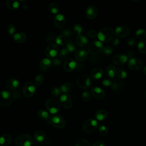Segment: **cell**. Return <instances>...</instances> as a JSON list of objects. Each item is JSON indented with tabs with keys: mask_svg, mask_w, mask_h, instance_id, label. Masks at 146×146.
<instances>
[{
	"mask_svg": "<svg viewBox=\"0 0 146 146\" xmlns=\"http://www.w3.org/2000/svg\"><path fill=\"white\" fill-rule=\"evenodd\" d=\"M7 87L10 90H15L19 86V81L15 78H10L7 83Z\"/></svg>",
	"mask_w": 146,
	"mask_h": 146,
	"instance_id": "484cf974",
	"label": "cell"
},
{
	"mask_svg": "<svg viewBox=\"0 0 146 146\" xmlns=\"http://www.w3.org/2000/svg\"><path fill=\"white\" fill-rule=\"evenodd\" d=\"M45 138V134L43 131L41 130H38L34 134V139L38 143H42L43 141Z\"/></svg>",
	"mask_w": 146,
	"mask_h": 146,
	"instance_id": "f546056e",
	"label": "cell"
},
{
	"mask_svg": "<svg viewBox=\"0 0 146 146\" xmlns=\"http://www.w3.org/2000/svg\"><path fill=\"white\" fill-rule=\"evenodd\" d=\"M76 62L72 58L67 59L63 63L64 70L68 72L73 71L76 67Z\"/></svg>",
	"mask_w": 146,
	"mask_h": 146,
	"instance_id": "4fadbf2b",
	"label": "cell"
},
{
	"mask_svg": "<svg viewBox=\"0 0 146 146\" xmlns=\"http://www.w3.org/2000/svg\"><path fill=\"white\" fill-rule=\"evenodd\" d=\"M115 33L117 38L125 37L129 34V29L127 26H119L115 29Z\"/></svg>",
	"mask_w": 146,
	"mask_h": 146,
	"instance_id": "9a60e30c",
	"label": "cell"
},
{
	"mask_svg": "<svg viewBox=\"0 0 146 146\" xmlns=\"http://www.w3.org/2000/svg\"><path fill=\"white\" fill-rule=\"evenodd\" d=\"M111 86L112 90L113 92L116 93H119L123 90L125 84L124 82H123L121 79H116L112 82V84Z\"/></svg>",
	"mask_w": 146,
	"mask_h": 146,
	"instance_id": "5bb4252c",
	"label": "cell"
},
{
	"mask_svg": "<svg viewBox=\"0 0 146 146\" xmlns=\"http://www.w3.org/2000/svg\"><path fill=\"white\" fill-rule=\"evenodd\" d=\"M90 75L92 79H99L103 75V70L101 67H95L91 70Z\"/></svg>",
	"mask_w": 146,
	"mask_h": 146,
	"instance_id": "7402d4cb",
	"label": "cell"
},
{
	"mask_svg": "<svg viewBox=\"0 0 146 146\" xmlns=\"http://www.w3.org/2000/svg\"><path fill=\"white\" fill-rule=\"evenodd\" d=\"M60 88H59L58 87H53L51 90V94L52 96H55V97H58L60 94Z\"/></svg>",
	"mask_w": 146,
	"mask_h": 146,
	"instance_id": "f6af8a7d",
	"label": "cell"
},
{
	"mask_svg": "<svg viewBox=\"0 0 146 146\" xmlns=\"http://www.w3.org/2000/svg\"><path fill=\"white\" fill-rule=\"evenodd\" d=\"M92 146H106V145L102 141H98L94 143Z\"/></svg>",
	"mask_w": 146,
	"mask_h": 146,
	"instance_id": "9f6ffc18",
	"label": "cell"
},
{
	"mask_svg": "<svg viewBox=\"0 0 146 146\" xmlns=\"http://www.w3.org/2000/svg\"><path fill=\"white\" fill-rule=\"evenodd\" d=\"M102 84L103 86H106V87H108L110 86H112V81L108 79H105L103 80L102 82Z\"/></svg>",
	"mask_w": 146,
	"mask_h": 146,
	"instance_id": "681fc988",
	"label": "cell"
},
{
	"mask_svg": "<svg viewBox=\"0 0 146 146\" xmlns=\"http://www.w3.org/2000/svg\"><path fill=\"white\" fill-rule=\"evenodd\" d=\"M127 43L131 46H133L136 44V40L132 38H129L127 39Z\"/></svg>",
	"mask_w": 146,
	"mask_h": 146,
	"instance_id": "f5cc1de1",
	"label": "cell"
},
{
	"mask_svg": "<svg viewBox=\"0 0 146 146\" xmlns=\"http://www.w3.org/2000/svg\"><path fill=\"white\" fill-rule=\"evenodd\" d=\"M144 95H145V98H146V91H145V93H144Z\"/></svg>",
	"mask_w": 146,
	"mask_h": 146,
	"instance_id": "91938a15",
	"label": "cell"
},
{
	"mask_svg": "<svg viewBox=\"0 0 146 146\" xmlns=\"http://www.w3.org/2000/svg\"><path fill=\"white\" fill-rule=\"evenodd\" d=\"M12 141V136L8 133H5L0 136V145L8 146Z\"/></svg>",
	"mask_w": 146,
	"mask_h": 146,
	"instance_id": "44dd1931",
	"label": "cell"
},
{
	"mask_svg": "<svg viewBox=\"0 0 146 146\" xmlns=\"http://www.w3.org/2000/svg\"><path fill=\"white\" fill-rule=\"evenodd\" d=\"M54 65L58 66H60L62 63V60H60L59 58H54L52 61Z\"/></svg>",
	"mask_w": 146,
	"mask_h": 146,
	"instance_id": "db71d44e",
	"label": "cell"
},
{
	"mask_svg": "<svg viewBox=\"0 0 146 146\" xmlns=\"http://www.w3.org/2000/svg\"><path fill=\"white\" fill-rule=\"evenodd\" d=\"M22 91L24 96L26 97H31L35 92V86L33 83L27 82L23 86Z\"/></svg>",
	"mask_w": 146,
	"mask_h": 146,
	"instance_id": "30bf717a",
	"label": "cell"
},
{
	"mask_svg": "<svg viewBox=\"0 0 146 146\" xmlns=\"http://www.w3.org/2000/svg\"><path fill=\"white\" fill-rule=\"evenodd\" d=\"M13 95L7 91H0V106L5 107L9 106L12 102Z\"/></svg>",
	"mask_w": 146,
	"mask_h": 146,
	"instance_id": "52a82bcc",
	"label": "cell"
},
{
	"mask_svg": "<svg viewBox=\"0 0 146 146\" xmlns=\"http://www.w3.org/2000/svg\"><path fill=\"white\" fill-rule=\"evenodd\" d=\"M48 10L51 13L56 14L59 11V6L57 3L55 2H51L48 6Z\"/></svg>",
	"mask_w": 146,
	"mask_h": 146,
	"instance_id": "d6a6232c",
	"label": "cell"
},
{
	"mask_svg": "<svg viewBox=\"0 0 146 146\" xmlns=\"http://www.w3.org/2000/svg\"><path fill=\"white\" fill-rule=\"evenodd\" d=\"M91 94L92 96L97 99H103L105 97V92L99 87H94L91 88Z\"/></svg>",
	"mask_w": 146,
	"mask_h": 146,
	"instance_id": "ac0fdd59",
	"label": "cell"
},
{
	"mask_svg": "<svg viewBox=\"0 0 146 146\" xmlns=\"http://www.w3.org/2000/svg\"><path fill=\"white\" fill-rule=\"evenodd\" d=\"M15 146H31L32 144V139L27 133L19 135L15 141Z\"/></svg>",
	"mask_w": 146,
	"mask_h": 146,
	"instance_id": "8992f818",
	"label": "cell"
},
{
	"mask_svg": "<svg viewBox=\"0 0 146 146\" xmlns=\"http://www.w3.org/2000/svg\"><path fill=\"white\" fill-rule=\"evenodd\" d=\"M59 101L62 106L66 109L71 108L72 106V98L68 94L62 95L59 98Z\"/></svg>",
	"mask_w": 146,
	"mask_h": 146,
	"instance_id": "7c38bea8",
	"label": "cell"
},
{
	"mask_svg": "<svg viewBox=\"0 0 146 146\" xmlns=\"http://www.w3.org/2000/svg\"><path fill=\"white\" fill-rule=\"evenodd\" d=\"M106 74L110 78H114L117 75L116 68L112 65L108 66L106 68Z\"/></svg>",
	"mask_w": 146,
	"mask_h": 146,
	"instance_id": "d4e9b609",
	"label": "cell"
},
{
	"mask_svg": "<svg viewBox=\"0 0 146 146\" xmlns=\"http://www.w3.org/2000/svg\"><path fill=\"white\" fill-rule=\"evenodd\" d=\"M111 41V44L113 46H116L119 43V39L117 36L113 37V38L112 39V40Z\"/></svg>",
	"mask_w": 146,
	"mask_h": 146,
	"instance_id": "f907efd6",
	"label": "cell"
},
{
	"mask_svg": "<svg viewBox=\"0 0 146 146\" xmlns=\"http://www.w3.org/2000/svg\"><path fill=\"white\" fill-rule=\"evenodd\" d=\"M103 44L99 40H94L91 42L87 47L88 51L92 55H95L99 53L103 50Z\"/></svg>",
	"mask_w": 146,
	"mask_h": 146,
	"instance_id": "ba28073f",
	"label": "cell"
},
{
	"mask_svg": "<svg viewBox=\"0 0 146 146\" xmlns=\"http://www.w3.org/2000/svg\"><path fill=\"white\" fill-rule=\"evenodd\" d=\"M99 132L102 135H106L108 133V129L103 125H102L99 128Z\"/></svg>",
	"mask_w": 146,
	"mask_h": 146,
	"instance_id": "7dc6e473",
	"label": "cell"
},
{
	"mask_svg": "<svg viewBox=\"0 0 146 146\" xmlns=\"http://www.w3.org/2000/svg\"><path fill=\"white\" fill-rule=\"evenodd\" d=\"M77 85L82 89H88L92 85V80L91 78L86 74H81L79 75L76 80Z\"/></svg>",
	"mask_w": 146,
	"mask_h": 146,
	"instance_id": "7a4b0ae2",
	"label": "cell"
},
{
	"mask_svg": "<svg viewBox=\"0 0 146 146\" xmlns=\"http://www.w3.org/2000/svg\"><path fill=\"white\" fill-rule=\"evenodd\" d=\"M75 146H91V145L89 141L86 139L80 138L77 140Z\"/></svg>",
	"mask_w": 146,
	"mask_h": 146,
	"instance_id": "f35d334b",
	"label": "cell"
},
{
	"mask_svg": "<svg viewBox=\"0 0 146 146\" xmlns=\"http://www.w3.org/2000/svg\"><path fill=\"white\" fill-rule=\"evenodd\" d=\"M37 116L42 120H48L50 118L48 112L43 110H39L37 112Z\"/></svg>",
	"mask_w": 146,
	"mask_h": 146,
	"instance_id": "f1b7e54d",
	"label": "cell"
},
{
	"mask_svg": "<svg viewBox=\"0 0 146 146\" xmlns=\"http://www.w3.org/2000/svg\"><path fill=\"white\" fill-rule=\"evenodd\" d=\"M143 72L146 75V66L144 67V68L143 69Z\"/></svg>",
	"mask_w": 146,
	"mask_h": 146,
	"instance_id": "680465c9",
	"label": "cell"
},
{
	"mask_svg": "<svg viewBox=\"0 0 146 146\" xmlns=\"http://www.w3.org/2000/svg\"><path fill=\"white\" fill-rule=\"evenodd\" d=\"M136 37L139 39H144L146 38V30L144 29H138L135 33Z\"/></svg>",
	"mask_w": 146,
	"mask_h": 146,
	"instance_id": "836d02e7",
	"label": "cell"
},
{
	"mask_svg": "<svg viewBox=\"0 0 146 146\" xmlns=\"http://www.w3.org/2000/svg\"><path fill=\"white\" fill-rule=\"evenodd\" d=\"M85 14L88 19H93L97 16L98 14V10L96 6L90 5L86 9Z\"/></svg>",
	"mask_w": 146,
	"mask_h": 146,
	"instance_id": "2e32d148",
	"label": "cell"
},
{
	"mask_svg": "<svg viewBox=\"0 0 146 146\" xmlns=\"http://www.w3.org/2000/svg\"><path fill=\"white\" fill-rule=\"evenodd\" d=\"M102 51H103V52L104 54L108 55H110L112 53L113 48L110 46H106L103 47Z\"/></svg>",
	"mask_w": 146,
	"mask_h": 146,
	"instance_id": "ee69618b",
	"label": "cell"
},
{
	"mask_svg": "<svg viewBox=\"0 0 146 146\" xmlns=\"http://www.w3.org/2000/svg\"><path fill=\"white\" fill-rule=\"evenodd\" d=\"M117 75L120 79H124L127 77V74L126 71H124V70H120L117 72Z\"/></svg>",
	"mask_w": 146,
	"mask_h": 146,
	"instance_id": "bcb514c9",
	"label": "cell"
},
{
	"mask_svg": "<svg viewBox=\"0 0 146 146\" xmlns=\"http://www.w3.org/2000/svg\"><path fill=\"white\" fill-rule=\"evenodd\" d=\"M107 117V112L104 109H100L95 113V117L99 121H103Z\"/></svg>",
	"mask_w": 146,
	"mask_h": 146,
	"instance_id": "83f0119b",
	"label": "cell"
},
{
	"mask_svg": "<svg viewBox=\"0 0 146 146\" xmlns=\"http://www.w3.org/2000/svg\"><path fill=\"white\" fill-rule=\"evenodd\" d=\"M128 67L133 70H139L143 67V62L139 58H131L128 61Z\"/></svg>",
	"mask_w": 146,
	"mask_h": 146,
	"instance_id": "8fae6325",
	"label": "cell"
},
{
	"mask_svg": "<svg viewBox=\"0 0 146 146\" xmlns=\"http://www.w3.org/2000/svg\"><path fill=\"white\" fill-rule=\"evenodd\" d=\"M46 108L50 113L55 114L59 111L60 106L56 100L54 99H48L46 102Z\"/></svg>",
	"mask_w": 146,
	"mask_h": 146,
	"instance_id": "5b68a950",
	"label": "cell"
},
{
	"mask_svg": "<svg viewBox=\"0 0 146 146\" xmlns=\"http://www.w3.org/2000/svg\"><path fill=\"white\" fill-rule=\"evenodd\" d=\"M69 54H70L69 51L66 48H63L59 52V58L62 60L63 59H66L69 56Z\"/></svg>",
	"mask_w": 146,
	"mask_h": 146,
	"instance_id": "8d00e7d4",
	"label": "cell"
},
{
	"mask_svg": "<svg viewBox=\"0 0 146 146\" xmlns=\"http://www.w3.org/2000/svg\"><path fill=\"white\" fill-rule=\"evenodd\" d=\"M59 51V47L56 44L51 43L48 44L44 50L46 55L49 58H55Z\"/></svg>",
	"mask_w": 146,
	"mask_h": 146,
	"instance_id": "9c48e42d",
	"label": "cell"
},
{
	"mask_svg": "<svg viewBox=\"0 0 146 146\" xmlns=\"http://www.w3.org/2000/svg\"><path fill=\"white\" fill-rule=\"evenodd\" d=\"M75 57L76 59L79 62H83L87 58L88 52L85 49H79L75 52Z\"/></svg>",
	"mask_w": 146,
	"mask_h": 146,
	"instance_id": "d6986e66",
	"label": "cell"
},
{
	"mask_svg": "<svg viewBox=\"0 0 146 146\" xmlns=\"http://www.w3.org/2000/svg\"><path fill=\"white\" fill-rule=\"evenodd\" d=\"M113 34V30L111 27H104L99 31L97 35L100 41L107 43L112 40Z\"/></svg>",
	"mask_w": 146,
	"mask_h": 146,
	"instance_id": "6da1fadb",
	"label": "cell"
},
{
	"mask_svg": "<svg viewBox=\"0 0 146 146\" xmlns=\"http://www.w3.org/2000/svg\"><path fill=\"white\" fill-rule=\"evenodd\" d=\"M98 125V122L96 120L89 118L86 120L83 123V129L86 133H91L96 131Z\"/></svg>",
	"mask_w": 146,
	"mask_h": 146,
	"instance_id": "277c9868",
	"label": "cell"
},
{
	"mask_svg": "<svg viewBox=\"0 0 146 146\" xmlns=\"http://www.w3.org/2000/svg\"><path fill=\"white\" fill-rule=\"evenodd\" d=\"M44 81V76L42 74L37 75L34 79V83L35 84L39 86L43 83Z\"/></svg>",
	"mask_w": 146,
	"mask_h": 146,
	"instance_id": "ab89813d",
	"label": "cell"
},
{
	"mask_svg": "<svg viewBox=\"0 0 146 146\" xmlns=\"http://www.w3.org/2000/svg\"><path fill=\"white\" fill-rule=\"evenodd\" d=\"M51 63V60L48 58H43L39 63V68L42 71H46L50 68Z\"/></svg>",
	"mask_w": 146,
	"mask_h": 146,
	"instance_id": "603a6c76",
	"label": "cell"
},
{
	"mask_svg": "<svg viewBox=\"0 0 146 146\" xmlns=\"http://www.w3.org/2000/svg\"><path fill=\"white\" fill-rule=\"evenodd\" d=\"M54 23L55 27L57 28H61L65 25L66 18L62 14H57L54 19Z\"/></svg>",
	"mask_w": 146,
	"mask_h": 146,
	"instance_id": "ffe728a7",
	"label": "cell"
},
{
	"mask_svg": "<svg viewBox=\"0 0 146 146\" xmlns=\"http://www.w3.org/2000/svg\"><path fill=\"white\" fill-rule=\"evenodd\" d=\"M6 5L11 10H17L19 7V3L17 1L8 0L6 1Z\"/></svg>",
	"mask_w": 146,
	"mask_h": 146,
	"instance_id": "1f68e13d",
	"label": "cell"
},
{
	"mask_svg": "<svg viewBox=\"0 0 146 146\" xmlns=\"http://www.w3.org/2000/svg\"><path fill=\"white\" fill-rule=\"evenodd\" d=\"M82 99L86 102H88L91 100V94L90 93L89 91H85L83 92L82 95Z\"/></svg>",
	"mask_w": 146,
	"mask_h": 146,
	"instance_id": "b9f144b4",
	"label": "cell"
},
{
	"mask_svg": "<svg viewBox=\"0 0 146 146\" xmlns=\"http://www.w3.org/2000/svg\"><path fill=\"white\" fill-rule=\"evenodd\" d=\"M13 39L15 42L21 43L26 41L27 39V35L23 32H18L14 34Z\"/></svg>",
	"mask_w": 146,
	"mask_h": 146,
	"instance_id": "cb8c5ba5",
	"label": "cell"
},
{
	"mask_svg": "<svg viewBox=\"0 0 146 146\" xmlns=\"http://www.w3.org/2000/svg\"><path fill=\"white\" fill-rule=\"evenodd\" d=\"M47 123L57 128H62L66 125L65 119L60 115H54L49 119Z\"/></svg>",
	"mask_w": 146,
	"mask_h": 146,
	"instance_id": "3957f363",
	"label": "cell"
},
{
	"mask_svg": "<svg viewBox=\"0 0 146 146\" xmlns=\"http://www.w3.org/2000/svg\"><path fill=\"white\" fill-rule=\"evenodd\" d=\"M13 97H14V98L15 99H18L20 96H21V94H20V92L18 91H14L13 93Z\"/></svg>",
	"mask_w": 146,
	"mask_h": 146,
	"instance_id": "11a10c76",
	"label": "cell"
},
{
	"mask_svg": "<svg viewBox=\"0 0 146 146\" xmlns=\"http://www.w3.org/2000/svg\"><path fill=\"white\" fill-rule=\"evenodd\" d=\"M73 30L74 33L77 34L78 35H80L82 31V27L81 26V25H80L79 23H75L73 27Z\"/></svg>",
	"mask_w": 146,
	"mask_h": 146,
	"instance_id": "60d3db41",
	"label": "cell"
},
{
	"mask_svg": "<svg viewBox=\"0 0 146 146\" xmlns=\"http://www.w3.org/2000/svg\"><path fill=\"white\" fill-rule=\"evenodd\" d=\"M128 57L127 55L122 54H116L112 57V62L117 65H121L127 62Z\"/></svg>",
	"mask_w": 146,
	"mask_h": 146,
	"instance_id": "e0dca14e",
	"label": "cell"
},
{
	"mask_svg": "<svg viewBox=\"0 0 146 146\" xmlns=\"http://www.w3.org/2000/svg\"><path fill=\"white\" fill-rule=\"evenodd\" d=\"M7 33L10 35H13L15 31V26L13 24H9L6 27Z\"/></svg>",
	"mask_w": 146,
	"mask_h": 146,
	"instance_id": "7bdbcfd3",
	"label": "cell"
},
{
	"mask_svg": "<svg viewBox=\"0 0 146 146\" xmlns=\"http://www.w3.org/2000/svg\"><path fill=\"white\" fill-rule=\"evenodd\" d=\"M133 55H134V52L132 51H129L127 52V56L128 57V58H131V57H132Z\"/></svg>",
	"mask_w": 146,
	"mask_h": 146,
	"instance_id": "6f0895ef",
	"label": "cell"
},
{
	"mask_svg": "<svg viewBox=\"0 0 146 146\" xmlns=\"http://www.w3.org/2000/svg\"><path fill=\"white\" fill-rule=\"evenodd\" d=\"M87 35L90 37V38H95V36H96L97 35V33L95 30H89L87 33Z\"/></svg>",
	"mask_w": 146,
	"mask_h": 146,
	"instance_id": "816d5d0a",
	"label": "cell"
},
{
	"mask_svg": "<svg viewBox=\"0 0 146 146\" xmlns=\"http://www.w3.org/2000/svg\"><path fill=\"white\" fill-rule=\"evenodd\" d=\"M62 35L64 36L66 38V37H69V36H70L71 35V31L70 30H69L68 29H65V30L62 31Z\"/></svg>",
	"mask_w": 146,
	"mask_h": 146,
	"instance_id": "c3c4849f",
	"label": "cell"
},
{
	"mask_svg": "<svg viewBox=\"0 0 146 146\" xmlns=\"http://www.w3.org/2000/svg\"><path fill=\"white\" fill-rule=\"evenodd\" d=\"M137 49L142 54L146 53V41L141 40L137 44Z\"/></svg>",
	"mask_w": 146,
	"mask_h": 146,
	"instance_id": "e575fe53",
	"label": "cell"
},
{
	"mask_svg": "<svg viewBox=\"0 0 146 146\" xmlns=\"http://www.w3.org/2000/svg\"><path fill=\"white\" fill-rule=\"evenodd\" d=\"M76 43L80 47H85L88 43V39L83 35H79L76 38Z\"/></svg>",
	"mask_w": 146,
	"mask_h": 146,
	"instance_id": "4316f807",
	"label": "cell"
},
{
	"mask_svg": "<svg viewBox=\"0 0 146 146\" xmlns=\"http://www.w3.org/2000/svg\"><path fill=\"white\" fill-rule=\"evenodd\" d=\"M66 38L62 34L58 35L55 39V42L57 44V45H64L66 43Z\"/></svg>",
	"mask_w": 146,
	"mask_h": 146,
	"instance_id": "74e56055",
	"label": "cell"
},
{
	"mask_svg": "<svg viewBox=\"0 0 146 146\" xmlns=\"http://www.w3.org/2000/svg\"><path fill=\"white\" fill-rule=\"evenodd\" d=\"M72 88V84L69 82L63 84L62 85H61L60 87V91L62 92L65 93V94H67V93L70 92L71 91Z\"/></svg>",
	"mask_w": 146,
	"mask_h": 146,
	"instance_id": "4dcf8cb0",
	"label": "cell"
},
{
	"mask_svg": "<svg viewBox=\"0 0 146 146\" xmlns=\"http://www.w3.org/2000/svg\"><path fill=\"white\" fill-rule=\"evenodd\" d=\"M65 48L69 51V52H72L76 49V47L71 40H67Z\"/></svg>",
	"mask_w": 146,
	"mask_h": 146,
	"instance_id": "d590c367",
	"label": "cell"
}]
</instances>
